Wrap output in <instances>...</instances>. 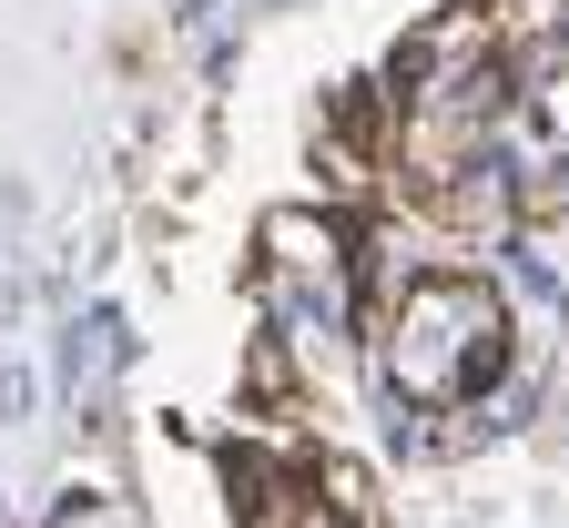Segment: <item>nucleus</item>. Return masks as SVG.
<instances>
[{"label":"nucleus","mask_w":569,"mask_h":528,"mask_svg":"<svg viewBox=\"0 0 569 528\" xmlns=\"http://www.w3.org/2000/svg\"><path fill=\"white\" fill-rule=\"evenodd\" d=\"M407 92L458 122L448 193L488 223L468 255H397L377 387L407 447L559 437L569 458V0H509Z\"/></svg>","instance_id":"obj_1"}]
</instances>
